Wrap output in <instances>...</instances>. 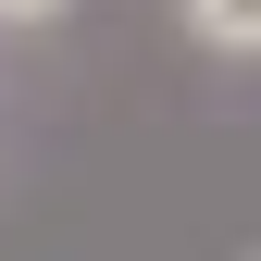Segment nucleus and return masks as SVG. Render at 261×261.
Instances as JSON below:
<instances>
[{
    "mask_svg": "<svg viewBox=\"0 0 261 261\" xmlns=\"http://www.w3.org/2000/svg\"><path fill=\"white\" fill-rule=\"evenodd\" d=\"M187 25L212 50H261V0H187Z\"/></svg>",
    "mask_w": 261,
    "mask_h": 261,
    "instance_id": "obj_1",
    "label": "nucleus"
},
{
    "mask_svg": "<svg viewBox=\"0 0 261 261\" xmlns=\"http://www.w3.org/2000/svg\"><path fill=\"white\" fill-rule=\"evenodd\" d=\"M62 13V0H0V25H50Z\"/></svg>",
    "mask_w": 261,
    "mask_h": 261,
    "instance_id": "obj_2",
    "label": "nucleus"
}]
</instances>
